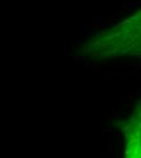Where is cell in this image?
<instances>
[{
    "label": "cell",
    "instance_id": "1",
    "mask_svg": "<svg viewBox=\"0 0 141 158\" xmlns=\"http://www.w3.org/2000/svg\"><path fill=\"white\" fill-rule=\"evenodd\" d=\"M124 158H141V110L135 112L125 124Z\"/></svg>",
    "mask_w": 141,
    "mask_h": 158
},
{
    "label": "cell",
    "instance_id": "2",
    "mask_svg": "<svg viewBox=\"0 0 141 158\" xmlns=\"http://www.w3.org/2000/svg\"><path fill=\"white\" fill-rule=\"evenodd\" d=\"M140 24H141V19H139V21H138ZM136 39H135L134 40V45H136V46H139V50H140V51H141V26H140V29L138 30V35H136Z\"/></svg>",
    "mask_w": 141,
    "mask_h": 158
}]
</instances>
